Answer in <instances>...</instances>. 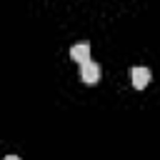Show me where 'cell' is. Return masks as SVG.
<instances>
[{
    "mask_svg": "<svg viewBox=\"0 0 160 160\" xmlns=\"http://www.w3.org/2000/svg\"><path fill=\"white\" fill-rule=\"evenodd\" d=\"M80 80H82L85 85H95V82L100 80V65L92 62V60L80 62Z\"/></svg>",
    "mask_w": 160,
    "mask_h": 160,
    "instance_id": "cell-1",
    "label": "cell"
},
{
    "mask_svg": "<svg viewBox=\"0 0 160 160\" xmlns=\"http://www.w3.org/2000/svg\"><path fill=\"white\" fill-rule=\"evenodd\" d=\"M130 80H132V88L142 90V88H148V82H150V70H148V68H132V70H130Z\"/></svg>",
    "mask_w": 160,
    "mask_h": 160,
    "instance_id": "cell-2",
    "label": "cell"
},
{
    "mask_svg": "<svg viewBox=\"0 0 160 160\" xmlns=\"http://www.w3.org/2000/svg\"><path fill=\"white\" fill-rule=\"evenodd\" d=\"M70 58H72L75 62H85V60H90V45H88V42H78V45H72V48H70Z\"/></svg>",
    "mask_w": 160,
    "mask_h": 160,
    "instance_id": "cell-3",
    "label": "cell"
},
{
    "mask_svg": "<svg viewBox=\"0 0 160 160\" xmlns=\"http://www.w3.org/2000/svg\"><path fill=\"white\" fill-rule=\"evenodd\" d=\"M5 160H20V158H18V155H8Z\"/></svg>",
    "mask_w": 160,
    "mask_h": 160,
    "instance_id": "cell-4",
    "label": "cell"
}]
</instances>
